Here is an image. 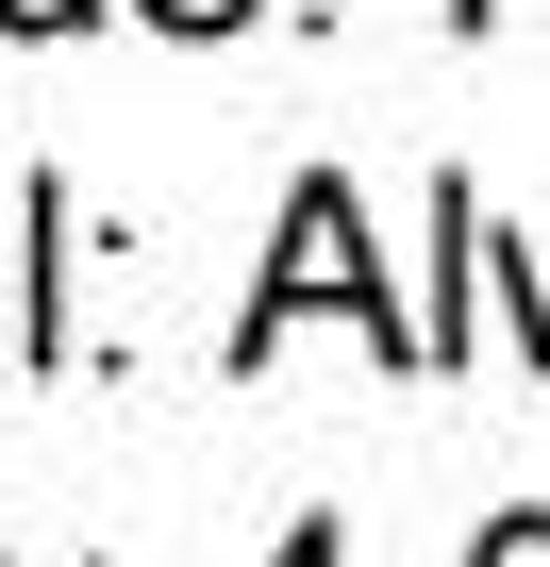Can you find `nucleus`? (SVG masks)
<instances>
[{"mask_svg": "<svg viewBox=\"0 0 550 567\" xmlns=\"http://www.w3.org/2000/svg\"><path fill=\"white\" fill-rule=\"evenodd\" d=\"M301 318H351L384 368H434V334L401 318V284H384V250H367V200L318 167L301 200H284V267H267L250 284V301H234V368H267V351H284Z\"/></svg>", "mask_w": 550, "mask_h": 567, "instance_id": "f257e3e1", "label": "nucleus"}, {"mask_svg": "<svg viewBox=\"0 0 550 567\" xmlns=\"http://www.w3.org/2000/svg\"><path fill=\"white\" fill-rule=\"evenodd\" d=\"M467 567H550V517H533V501H517V517H500V534H484V550H467Z\"/></svg>", "mask_w": 550, "mask_h": 567, "instance_id": "f03ea898", "label": "nucleus"}, {"mask_svg": "<svg viewBox=\"0 0 550 567\" xmlns=\"http://www.w3.org/2000/svg\"><path fill=\"white\" fill-rule=\"evenodd\" d=\"M134 18H167V34H234L250 0H134Z\"/></svg>", "mask_w": 550, "mask_h": 567, "instance_id": "7ed1b4c3", "label": "nucleus"}, {"mask_svg": "<svg viewBox=\"0 0 550 567\" xmlns=\"http://www.w3.org/2000/svg\"><path fill=\"white\" fill-rule=\"evenodd\" d=\"M267 567H351V534H334V517H301L284 550H267Z\"/></svg>", "mask_w": 550, "mask_h": 567, "instance_id": "20e7f679", "label": "nucleus"}, {"mask_svg": "<svg viewBox=\"0 0 550 567\" xmlns=\"http://www.w3.org/2000/svg\"><path fill=\"white\" fill-rule=\"evenodd\" d=\"M0 18H18V34H84L101 0H0Z\"/></svg>", "mask_w": 550, "mask_h": 567, "instance_id": "39448f33", "label": "nucleus"}]
</instances>
